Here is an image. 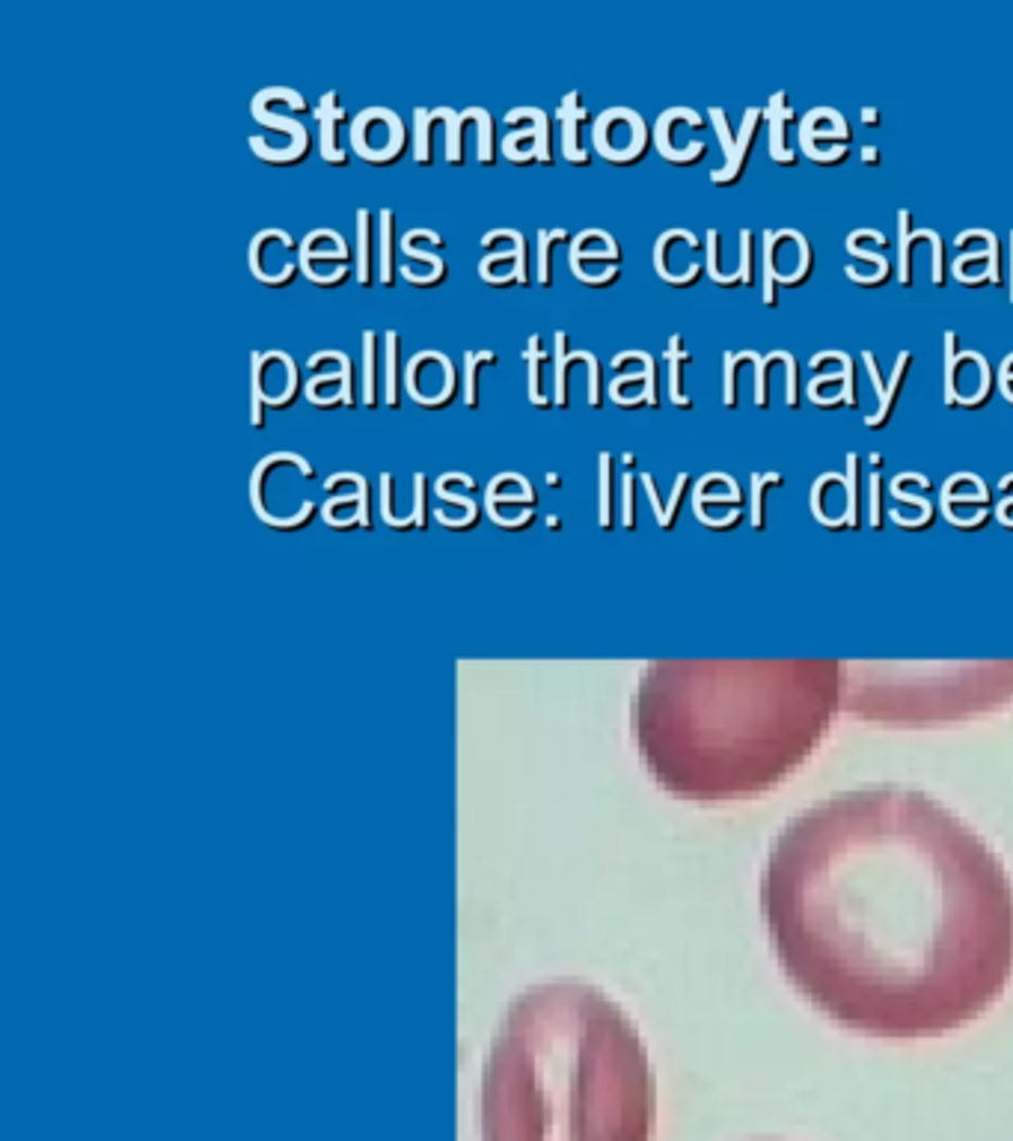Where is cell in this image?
I'll use <instances>...</instances> for the list:
<instances>
[{
  "instance_id": "obj_4",
  "label": "cell",
  "mask_w": 1013,
  "mask_h": 1141,
  "mask_svg": "<svg viewBox=\"0 0 1013 1141\" xmlns=\"http://www.w3.org/2000/svg\"><path fill=\"white\" fill-rule=\"evenodd\" d=\"M597 152L616 164H631L648 149V125L631 108H609L592 125Z\"/></svg>"
},
{
  "instance_id": "obj_24",
  "label": "cell",
  "mask_w": 1013,
  "mask_h": 1141,
  "mask_svg": "<svg viewBox=\"0 0 1013 1141\" xmlns=\"http://www.w3.org/2000/svg\"><path fill=\"white\" fill-rule=\"evenodd\" d=\"M414 116H417V135H414V158H417L419 164H431V128H434V123L440 120V111L434 108V111H426V108H417L414 111Z\"/></svg>"
},
{
  "instance_id": "obj_25",
  "label": "cell",
  "mask_w": 1013,
  "mask_h": 1141,
  "mask_svg": "<svg viewBox=\"0 0 1013 1141\" xmlns=\"http://www.w3.org/2000/svg\"><path fill=\"white\" fill-rule=\"evenodd\" d=\"M898 224H901V247H898V262H901V283L910 286L912 283V268H910V247L922 238V233H912L910 229V212L901 209L898 212Z\"/></svg>"
},
{
  "instance_id": "obj_21",
  "label": "cell",
  "mask_w": 1013,
  "mask_h": 1141,
  "mask_svg": "<svg viewBox=\"0 0 1013 1141\" xmlns=\"http://www.w3.org/2000/svg\"><path fill=\"white\" fill-rule=\"evenodd\" d=\"M443 120H446V158L449 164H461L464 161V125L476 120V108H467L464 113L452 111V108H443Z\"/></svg>"
},
{
  "instance_id": "obj_3",
  "label": "cell",
  "mask_w": 1013,
  "mask_h": 1141,
  "mask_svg": "<svg viewBox=\"0 0 1013 1141\" xmlns=\"http://www.w3.org/2000/svg\"><path fill=\"white\" fill-rule=\"evenodd\" d=\"M657 1079L631 1014L550 981L508 1002L479 1082L482 1141H654Z\"/></svg>"
},
{
  "instance_id": "obj_9",
  "label": "cell",
  "mask_w": 1013,
  "mask_h": 1141,
  "mask_svg": "<svg viewBox=\"0 0 1013 1141\" xmlns=\"http://www.w3.org/2000/svg\"><path fill=\"white\" fill-rule=\"evenodd\" d=\"M402 336L398 330H387L383 334V402L390 408L402 404L405 396V375H402Z\"/></svg>"
},
{
  "instance_id": "obj_12",
  "label": "cell",
  "mask_w": 1013,
  "mask_h": 1141,
  "mask_svg": "<svg viewBox=\"0 0 1013 1141\" xmlns=\"http://www.w3.org/2000/svg\"><path fill=\"white\" fill-rule=\"evenodd\" d=\"M794 120V111L785 104V92H776L773 101H770V125H773V135H770V155L782 161V164H794L797 161V152L788 149V140H785V128Z\"/></svg>"
},
{
  "instance_id": "obj_23",
  "label": "cell",
  "mask_w": 1013,
  "mask_h": 1141,
  "mask_svg": "<svg viewBox=\"0 0 1013 1141\" xmlns=\"http://www.w3.org/2000/svg\"><path fill=\"white\" fill-rule=\"evenodd\" d=\"M559 238H568V229H562V226H556V229L541 226L539 229V259H535V265H539L541 286H553V244Z\"/></svg>"
},
{
  "instance_id": "obj_29",
  "label": "cell",
  "mask_w": 1013,
  "mask_h": 1141,
  "mask_svg": "<svg viewBox=\"0 0 1013 1141\" xmlns=\"http://www.w3.org/2000/svg\"><path fill=\"white\" fill-rule=\"evenodd\" d=\"M868 515H871V524L879 526V517H883V479H879V473L868 476Z\"/></svg>"
},
{
  "instance_id": "obj_34",
  "label": "cell",
  "mask_w": 1013,
  "mask_h": 1141,
  "mask_svg": "<svg viewBox=\"0 0 1013 1141\" xmlns=\"http://www.w3.org/2000/svg\"><path fill=\"white\" fill-rule=\"evenodd\" d=\"M862 161H865V164H874V167H877V164H879V149H877V146H865V149H862Z\"/></svg>"
},
{
  "instance_id": "obj_14",
  "label": "cell",
  "mask_w": 1013,
  "mask_h": 1141,
  "mask_svg": "<svg viewBox=\"0 0 1013 1141\" xmlns=\"http://www.w3.org/2000/svg\"><path fill=\"white\" fill-rule=\"evenodd\" d=\"M910 366H912V354H910V351H901V354H898V363H895V372H891L889 384H886V396L879 399V411L874 416H868V419H865L868 428H883V426H886V419H889L891 411H895V404H898V396H901V390H903V378L910 375Z\"/></svg>"
},
{
  "instance_id": "obj_30",
  "label": "cell",
  "mask_w": 1013,
  "mask_h": 1141,
  "mask_svg": "<svg viewBox=\"0 0 1013 1141\" xmlns=\"http://www.w3.org/2000/svg\"><path fill=\"white\" fill-rule=\"evenodd\" d=\"M381 515L390 526H398V517L393 515V473H381Z\"/></svg>"
},
{
  "instance_id": "obj_20",
  "label": "cell",
  "mask_w": 1013,
  "mask_h": 1141,
  "mask_svg": "<svg viewBox=\"0 0 1013 1141\" xmlns=\"http://www.w3.org/2000/svg\"><path fill=\"white\" fill-rule=\"evenodd\" d=\"M250 419L253 426L265 428V384H262V375H265V351H253L250 354Z\"/></svg>"
},
{
  "instance_id": "obj_31",
  "label": "cell",
  "mask_w": 1013,
  "mask_h": 1141,
  "mask_svg": "<svg viewBox=\"0 0 1013 1141\" xmlns=\"http://www.w3.org/2000/svg\"><path fill=\"white\" fill-rule=\"evenodd\" d=\"M740 280L752 286V233H740Z\"/></svg>"
},
{
  "instance_id": "obj_11",
  "label": "cell",
  "mask_w": 1013,
  "mask_h": 1141,
  "mask_svg": "<svg viewBox=\"0 0 1013 1141\" xmlns=\"http://www.w3.org/2000/svg\"><path fill=\"white\" fill-rule=\"evenodd\" d=\"M597 471H600V476H597V517H600L604 529H612L616 500L621 497V488L616 485V459H612V452H600Z\"/></svg>"
},
{
  "instance_id": "obj_2",
  "label": "cell",
  "mask_w": 1013,
  "mask_h": 1141,
  "mask_svg": "<svg viewBox=\"0 0 1013 1141\" xmlns=\"http://www.w3.org/2000/svg\"><path fill=\"white\" fill-rule=\"evenodd\" d=\"M838 705L835 663H663L640 684L633 740L663 791L732 803L800 770Z\"/></svg>"
},
{
  "instance_id": "obj_36",
  "label": "cell",
  "mask_w": 1013,
  "mask_h": 1141,
  "mask_svg": "<svg viewBox=\"0 0 1013 1141\" xmlns=\"http://www.w3.org/2000/svg\"><path fill=\"white\" fill-rule=\"evenodd\" d=\"M544 479H547V485H553V488H562V479H559V473H547Z\"/></svg>"
},
{
  "instance_id": "obj_27",
  "label": "cell",
  "mask_w": 1013,
  "mask_h": 1141,
  "mask_svg": "<svg viewBox=\"0 0 1013 1141\" xmlns=\"http://www.w3.org/2000/svg\"><path fill=\"white\" fill-rule=\"evenodd\" d=\"M621 524L636 526V473H621Z\"/></svg>"
},
{
  "instance_id": "obj_16",
  "label": "cell",
  "mask_w": 1013,
  "mask_h": 1141,
  "mask_svg": "<svg viewBox=\"0 0 1013 1141\" xmlns=\"http://www.w3.org/2000/svg\"><path fill=\"white\" fill-rule=\"evenodd\" d=\"M393 226H395L393 209H381V212H378V280H381L383 286H393L395 283Z\"/></svg>"
},
{
  "instance_id": "obj_19",
  "label": "cell",
  "mask_w": 1013,
  "mask_h": 1141,
  "mask_svg": "<svg viewBox=\"0 0 1013 1141\" xmlns=\"http://www.w3.org/2000/svg\"><path fill=\"white\" fill-rule=\"evenodd\" d=\"M496 354L491 348L482 351H467L464 354V402L470 411L479 408V366H494Z\"/></svg>"
},
{
  "instance_id": "obj_22",
  "label": "cell",
  "mask_w": 1013,
  "mask_h": 1141,
  "mask_svg": "<svg viewBox=\"0 0 1013 1141\" xmlns=\"http://www.w3.org/2000/svg\"><path fill=\"white\" fill-rule=\"evenodd\" d=\"M398 247H402V253H405V256L426 262L428 268H431V277H434V286L446 280V274H449V265H446V259H440L438 253H431V250H422V247H417L414 229H407L405 236L398 238Z\"/></svg>"
},
{
  "instance_id": "obj_6",
  "label": "cell",
  "mask_w": 1013,
  "mask_h": 1141,
  "mask_svg": "<svg viewBox=\"0 0 1013 1141\" xmlns=\"http://www.w3.org/2000/svg\"><path fill=\"white\" fill-rule=\"evenodd\" d=\"M761 116H764L761 108H749V111H746L744 128H740V135H737V140H734L732 152L725 155V167L713 170V173H710V179L717 181V185H732V181H737L740 176H744L746 161H749V155H752L755 137H758Z\"/></svg>"
},
{
  "instance_id": "obj_17",
  "label": "cell",
  "mask_w": 1013,
  "mask_h": 1141,
  "mask_svg": "<svg viewBox=\"0 0 1013 1141\" xmlns=\"http://www.w3.org/2000/svg\"><path fill=\"white\" fill-rule=\"evenodd\" d=\"M666 360H669V396H672V402L681 404V408H689V399L684 396V380H681V369L687 366L689 354L684 351V339L681 336H672L669 339V348H666Z\"/></svg>"
},
{
  "instance_id": "obj_5",
  "label": "cell",
  "mask_w": 1013,
  "mask_h": 1141,
  "mask_svg": "<svg viewBox=\"0 0 1013 1141\" xmlns=\"http://www.w3.org/2000/svg\"><path fill=\"white\" fill-rule=\"evenodd\" d=\"M592 113L583 108L580 101V92L571 90L559 104V120H562V155L574 164H588L592 161V152L583 146V135H580V125L586 123Z\"/></svg>"
},
{
  "instance_id": "obj_18",
  "label": "cell",
  "mask_w": 1013,
  "mask_h": 1141,
  "mask_svg": "<svg viewBox=\"0 0 1013 1141\" xmlns=\"http://www.w3.org/2000/svg\"><path fill=\"white\" fill-rule=\"evenodd\" d=\"M862 459L859 455H847V473H845V488H847V524L859 526L862 521V493L868 491V481H862Z\"/></svg>"
},
{
  "instance_id": "obj_10",
  "label": "cell",
  "mask_w": 1013,
  "mask_h": 1141,
  "mask_svg": "<svg viewBox=\"0 0 1013 1141\" xmlns=\"http://www.w3.org/2000/svg\"><path fill=\"white\" fill-rule=\"evenodd\" d=\"M523 363H527V378H530V384H527V392H530L532 402L539 404V408L556 404L550 387L541 380V369H544V363L550 366V354L544 351V342H541L539 334H532L530 342H527V348H523Z\"/></svg>"
},
{
  "instance_id": "obj_32",
  "label": "cell",
  "mask_w": 1013,
  "mask_h": 1141,
  "mask_svg": "<svg viewBox=\"0 0 1013 1141\" xmlns=\"http://www.w3.org/2000/svg\"><path fill=\"white\" fill-rule=\"evenodd\" d=\"M414 521L426 526V473H414Z\"/></svg>"
},
{
  "instance_id": "obj_8",
  "label": "cell",
  "mask_w": 1013,
  "mask_h": 1141,
  "mask_svg": "<svg viewBox=\"0 0 1013 1141\" xmlns=\"http://www.w3.org/2000/svg\"><path fill=\"white\" fill-rule=\"evenodd\" d=\"M381 354H383V342L378 330H363V387H360V399L366 408H378L383 396V380H381Z\"/></svg>"
},
{
  "instance_id": "obj_7",
  "label": "cell",
  "mask_w": 1013,
  "mask_h": 1141,
  "mask_svg": "<svg viewBox=\"0 0 1013 1141\" xmlns=\"http://www.w3.org/2000/svg\"><path fill=\"white\" fill-rule=\"evenodd\" d=\"M316 116H318V123H321V155H325V161H330V164L345 167V164H349V152H345L342 143H339V123H342L349 113L339 108L337 90H330L321 96V104L316 108Z\"/></svg>"
},
{
  "instance_id": "obj_35",
  "label": "cell",
  "mask_w": 1013,
  "mask_h": 1141,
  "mask_svg": "<svg viewBox=\"0 0 1013 1141\" xmlns=\"http://www.w3.org/2000/svg\"><path fill=\"white\" fill-rule=\"evenodd\" d=\"M862 120H865V123H868V125H879V120H877V111H868V108H865V111H862Z\"/></svg>"
},
{
  "instance_id": "obj_15",
  "label": "cell",
  "mask_w": 1013,
  "mask_h": 1141,
  "mask_svg": "<svg viewBox=\"0 0 1013 1141\" xmlns=\"http://www.w3.org/2000/svg\"><path fill=\"white\" fill-rule=\"evenodd\" d=\"M586 354L588 351L568 348V334H565V330H556V334H553V363H556V369H553V375H556L553 387H556V408H565V404H568V380H565V372H568V366H571L574 360H583Z\"/></svg>"
},
{
  "instance_id": "obj_28",
  "label": "cell",
  "mask_w": 1013,
  "mask_h": 1141,
  "mask_svg": "<svg viewBox=\"0 0 1013 1141\" xmlns=\"http://www.w3.org/2000/svg\"><path fill=\"white\" fill-rule=\"evenodd\" d=\"M689 488V476L687 473H681L675 481V488H672V497H669V503L663 505V515L657 517V524L663 526V529H672L675 526V517L678 512H681V500H684V493H687Z\"/></svg>"
},
{
  "instance_id": "obj_1",
  "label": "cell",
  "mask_w": 1013,
  "mask_h": 1141,
  "mask_svg": "<svg viewBox=\"0 0 1013 1141\" xmlns=\"http://www.w3.org/2000/svg\"><path fill=\"white\" fill-rule=\"evenodd\" d=\"M761 916L790 987L865 1038L951 1035L1013 981V874L910 785H862L790 817L767 853Z\"/></svg>"
},
{
  "instance_id": "obj_37",
  "label": "cell",
  "mask_w": 1013,
  "mask_h": 1141,
  "mask_svg": "<svg viewBox=\"0 0 1013 1141\" xmlns=\"http://www.w3.org/2000/svg\"><path fill=\"white\" fill-rule=\"evenodd\" d=\"M621 461H624L628 467H633V464H636V455H633V452H624V455H621Z\"/></svg>"
},
{
  "instance_id": "obj_33",
  "label": "cell",
  "mask_w": 1013,
  "mask_h": 1141,
  "mask_svg": "<svg viewBox=\"0 0 1013 1141\" xmlns=\"http://www.w3.org/2000/svg\"><path fill=\"white\" fill-rule=\"evenodd\" d=\"M778 358H782V351H773V354H767V358L758 363V404H761V408H767V369H770V363H776Z\"/></svg>"
},
{
  "instance_id": "obj_13",
  "label": "cell",
  "mask_w": 1013,
  "mask_h": 1141,
  "mask_svg": "<svg viewBox=\"0 0 1013 1141\" xmlns=\"http://www.w3.org/2000/svg\"><path fill=\"white\" fill-rule=\"evenodd\" d=\"M372 209L360 205V209H357V221H354V224H357V280H360L363 286H372L375 268H378L372 262Z\"/></svg>"
},
{
  "instance_id": "obj_26",
  "label": "cell",
  "mask_w": 1013,
  "mask_h": 1141,
  "mask_svg": "<svg viewBox=\"0 0 1013 1141\" xmlns=\"http://www.w3.org/2000/svg\"><path fill=\"white\" fill-rule=\"evenodd\" d=\"M770 485H785V479L778 473H761L752 479V521L755 526H764V497Z\"/></svg>"
}]
</instances>
